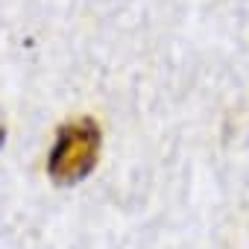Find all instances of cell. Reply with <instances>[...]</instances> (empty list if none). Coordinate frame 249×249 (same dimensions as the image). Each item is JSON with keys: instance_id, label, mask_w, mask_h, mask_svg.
<instances>
[{"instance_id": "obj_1", "label": "cell", "mask_w": 249, "mask_h": 249, "mask_svg": "<svg viewBox=\"0 0 249 249\" xmlns=\"http://www.w3.org/2000/svg\"><path fill=\"white\" fill-rule=\"evenodd\" d=\"M97 144H100V132L91 120H79L73 126H65L59 132V144L50 156L53 179L56 182L82 179L97 161Z\"/></svg>"}, {"instance_id": "obj_2", "label": "cell", "mask_w": 249, "mask_h": 249, "mask_svg": "<svg viewBox=\"0 0 249 249\" xmlns=\"http://www.w3.org/2000/svg\"><path fill=\"white\" fill-rule=\"evenodd\" d=\"M0 141H3V129H0Z\"/></svg>"}]
</instances>
